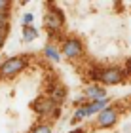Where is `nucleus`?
Wrapping results in <instances>:
<instances>
[{
	"label": "nucleus",
	"instance_id": "obj_1",
	"mask_svg": "<svg viewBox=\"0 0 131 133\" xmlns=\"http://www.w3.org/2000/svg\"><path fill=\"white\" fill-rule=\"evenodd\" d=\"M32 108H34V112H36L38 116H47V118H57L59 112H61L59 105H55L47 95H40L38 99H34Z\"/></svg>",
	"mask_w": 131,
	"mask_h": 133
},
{
	"label": "nucleus",
	"instance_id": "obj_2",
	"mask_svg": "<svg viewBox=\"0 0 131 133\" xmlns=\"http://www.w3.org/2000/svg\"><path fill=\"white\" fill-rule=\"evenodd\" d=\"M91 76L97 78V80H101L103 84L114 86V84L123 82V78H126V72H123L122 69H118V66H108V69H101V70L91 72Z\"/></svg>",
	"mask_w": 131,
	"mask_h": 133
},
{
	"label": "nucleus",
	"instance_id": "obj_3",
	"mask_svg": "<svg viewBox=\"0 0 131 133\" xmlns=\"http://www.w3.org/2000/svg\"><path fill=\"white\" fill-rule=\"evenodd\" d=\"M44 25H46V29H50V31H53V32H57V31L63 29L65 14L57 8L55 4H50V8H47L46 15H44Z\"/></svg>",
	"mask_w": 131,
	"mask_h": 133
},
{
	"label": "nucleus",
	"instance_id": "obj_4",
	"mask_svg": "<svg viewBox=\"0 0 131 133\" xmlns=\"http://www.w3.org/2000/svg\"><path fill=\"white\" fill-rule=\"evenodd\" d=\"M27 65H29V59L25 55L10 57L0 65V76H15L17 72H21Z\"/></svg>",
	"mask_w": 131,
	"mask_h": 133
},
{
	"label": "nucleus",
	"instance_id": "obj_5",
	"mask_svg": "<svg viewBox=\"0 0 131 133\" xmlns=\"http://www.w3.org/2000/svg\"><path fill=\"white\" fill-rule=\"evenodd\" d=\"M61 51L65 57L68 59H78L82 57V53H84V46H82V42L78 38H67L61 44Z\"/></svg>",
	"mask_w": 131,
	"mask_h": 133
},
{
	"label": "nucleus",
	"instance_id": "obj_6",
	"mask_svg": "<svg viewBox=\"0 0 131 133\" xmlns=\"http://www.w3.org/2000/svg\"><path fill=\"white\" fill-rule=\"evenodd\" d=\"M118 122V110L114 107H106L97 114V125L99 128H112Z\"/></svg>",
	"mask_w": 131,
	"mask_h": 133
},
{
	"label": "nucleus",
	"instance_id": "obj_7",
	"mask_svg": "<svg viewBox=\"0 0 131 133\" xmlns=\"http://www.w3.org/2000/svg\"><path fill=\"white\" fill-rule=\"evenodd\" d=\"M84 95H86V99H89V101H103V99H106L105 88L97 86V84H91V86H87L86 91H84Z\"/></svg>",
	"mask_w": 131,
	"mask_h": 133
},
{
	"label": "nucleus",
	"instance_id": "obj_8",
	"mask_svg": "<svg viewBox=\"0 0 131 133\" xmlns=\"http://www.w3.org/2000/svg\"><path fill=\"white\" fill-rule=\"evenodd\" d=\"M55 105H59V103H63L65 99H67V88L63 86V84H53V86L50 88V95H47Z\"/></svg>",
	"mask_w": 131,
	"mask_h": 133
},
{
	"label": "nucleus",
	"instance_id": "obj_9",
	"mask_svg": "<svg viewBox=\"0 0 131 133\" xmlns=\"http://www.w3.org/2000/svg\"><path fill=\"white\" fill-rule=\"evenodd\" d=\"M108 107V101L106 99H103V101H89L87 105H82V108H84V114L86 116H91V114H95V112H101L103 108H106Z\"/></svg>",
	"mask_w": 131,
	"mask_h": 133
},
{
	"label": "nucleus",
	"instance_id": "obj_10",
	"mask_svg": "<svg viewBox=\"0 0 131 133\" xmlns=\"http://www.w3.org/2000/svg\"><path fill=\"white\" fill-rule=\"evenodd\" d=\"M38 36V31L34 27H23V42H32Z\"/></svg>",
	"mask_w": 131,
	"mask_h": 133
},
{
	"label": "nucleus",
	"instance_id": "obj_11",
	"mask_svg": "<svg viewBox=\"0 0 131 133\" xmlns=\"http://www.w3.org/2000/svg\"><path fill=\"white\" fill-rule=\"evenodd\" d=\"M44 55H46L47 59H51V61H55V63L61 59V55L57 53V48H55V46H46V48H44Z\"/></svg>",
	"mask_w": 131,
	"mask_h": 133
},
{
	"label": "nucleus",
	"instance_id": "obj_12",
	"mask_svg": "<svg viewBox=\"0 0 131 133\" xmlns=\"http://www.w3.org/2000/svg\"><path fill=\"white\" fill-rule=\"evenodd\" d=\"M31 133H51V125L50 124H38Z\"/></svg>",
	"mask_w": 131,
	"mask_h": 133
},
{
	"label": "nucleus",
	"instance_id": "obj_13",
	"mask_svg": "<svg viewBox=\"0 0 131 133\" xmlns=\"http://www.w3.org/2000/svg\"><path fill=\"white\" fill-rule=\"evenodd\" d=\"M11 2L10 0H0V14H10Z\"/></svg>",
	"mask_w": 131,
	"mask_h": 133
},
{
	"label": "nucleus",
	"instance_id": "obj_14",
	"mask_svg": "<svg viewBox=\"0 0 131 133\" xmlns=\"http://www.w3.org/2000/svg\"><path fill=\"white\" fill-rule=\"evenodd\" d=\"M84 116H86V114H84V108H82V107H80V108H78V110H76V112H74V116H72V124H78V122H80V120H82V118H84Z\"/></svg>",
	"mask_w": 131,
	"mask_h": 133
},
{
	"label": "nucleus",
	"instance_id": "obj_15",
	"mask_svg": "<svg viewBox=\"0 0 131 133\" xmlns=\"http://www.w3.org/2000/svg\"><path fill=\"white\" fill-rule=\"evenodd\" d=\"M32 21H34L32 14H25L23 15V27H32Z\"/></svg>",
	"mask_w": 131,
	"mask_h": 133
},
{
	"label": "nucleus",
	"instance_id": "obj_16",
	"mask_svg": "<svg viewBox=\"0 0 131 133\" xmlns=\"http://www.w3.org/2000/svg\"><path fill=\"white\" fill-rule=\"evenodd\" d=\"M8 31H10V25H4V27H0V46L4 44L6 36H8Z\"/></svg>",
	"mask_w": 131,
	"mask_h": 133
},
{
	"label": "nucleus",
	"instance_id": "obj_17",
	"mask_svg": "<svg viewBox=\"0 0 131 133\" xmlns=\"http://www.w3.org/2000/svg\"><path fill=\"white\" fill-rule=\"evenodd\" d=\"M8 19H10V14H0V27L8 25Z\"/></svg>",
	"mask_w": 131,
	"mask_h": 133
},
{
	"label": "nucleus",
	"instance_id": "obj_18",
	"mask_svg": "<svg viewBox=\"0 0 131 133\" xmlns=\"http://www.w3.org/2000/svg\"><path fill=\"white\" fill-rule=\"evenodd\" d=\"M126 69H127V72H131V57L127 59V63H126Z\"/></svg>",
	"mask_w": 131,
	"mask_h": 133
},
{
	"label": "nucleus",
	"instance_id": "obj_19",
	"mask_svg": "<svg viewBox=\"0 0 131 133\" xmlns=\"http://www.w3.org/2000/svg\"><path fill=\"white\" fill-rule=\"evenodd\" d=\"M70 133H86L84 129H74V131H70Z\"/></svg>",
	"mask_w": 131,
	"mask_h": 133
}]
</instances>
